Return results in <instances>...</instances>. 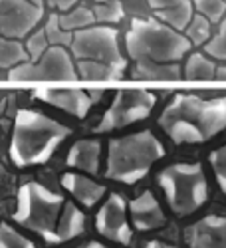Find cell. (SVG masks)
<instances>
[{"mask_svg": "<svg viewBox=\"0 0 226 248\" xmlns=\"http://www.w3.org/2000/svg\"><path fill=\"white\" fill-rule=\"evenodd\" d=\"M159 125L177 145L207 143L226 129V97L177 93L163 109Z\"/></svg>", "mask_w": 226, "mask_h": 248, "instance_id": "cell-1", "label": "cell"}, {"mask_svg": "<svg viewBox=\"0 0 226 248\" xmlns=\"http://www.w3.org/2000/svg\"><path fill=\"white\" fill-rule=\"evenodd\" d=\"M68 135L70 129L60 121L34 109H20L14 119L8 149L10 159L18 167L42 165L68 139Z\"/></svg>", "mask_w": 226, "mask_h": 248, "instance_id": "cell-2", "label": "cell"}, {"mask_svg": "<svg viewBox=\"0 0 226 248\" xmlns=\"http://www.w3.org/2000/svg\"><path fill=\"white\" fill-rule=\"evenodd\" d=\"M165 157V147L151 131L113 137L107 151L105 177L133 185L149 173L153 163Z\"/></svg>", "mask_w": 226, "mask_h": 248, "instance_id": "cell-3", "label": "cell"}, {"mask_svg": "<svg viewBox=\"0 0 226 248\" xmlns=\"http://www.w3.org/2000/svg\"><path fill=\"white\" fill-rule=\"evenodd\" d=\"M184 32L155 18H135L125 34V50L131 60L181 62L191 52Z\"/></svg>", "mask_w": 226, "mask_h": 248, "instance_id": "cell-4", "label": "cell"}, {"mask_svg": "<svg viewBox=\"0 0 226 248\" xmlns=\"http://www.w3.org/2000/svg\"><path fill=\"white\" fill-rule=\"evenodd\" d=\"M171 211L187 217L198 211L209 199V183L198 163H173L157 177Z\"/></svg>", "mask_w": 226, "mask_h": 248, "instance_id": "cell-5", "label": "cell"}, {"mask_svg": "<svg viewBox=\"0 0 226 248\" xmlns=\"http://www.w3.org/2000/svg\"><path fill=\"white\" fill-rule=\"evenodd\" d=\"M64 204L66 202L60 195L52 193L36 181H28L18 191V202L12 218L18 224H22L24 229L34 231L46 242H50L60 215L64 211Z\"/></svg>", "mask_w": 226, "mask_h": 248, "instance_id": "cell-6", "label": "cell"}, {"mask_svg": "<svg viewBox=\"0 0 226 248\" xmlns=\"http://www.w3.org/2000/svg\"><path fill=\"white\" fill-rule=\"evenodd\" d=\"M70 52L74 60L104 62L121 76L127 68V60L119 48V30L109 24H93L84 30H75Z\"/></svg>", "mask_w": 226, "mask_h": 248, "instance_id": "cell-7", "label": "cell"}, {"mask_svg": "<svg viewBox=\"0 0 226 248\" xmlns=\"http://www.w3.org/2000/svg\"><path fill=\"white\" fill-rule=\"evenodd\" d=\"M79 74L74 64V56L64 46H50L46 54L32 62H22L8 70V81H77Z\"/></svg>", "mask_w": 226, "mask_h": 248, "instance_id": "cell-8", "label": "cell"}, {"mask_svg": "<svg viewBox=\"0 0 226 248\" xmlns=\"http://www.w3.org/2000/svg\"><path fill=\"white\" fill-rule=\"evenodd\" d=\"M155 103H157L155 93L147 90H139V88L119 90L111 101V106L104 113V117L99 119L95 133H107V131L133 125V123L151 115Z\"/></svg>", "mask_w": 226, "mask_h": 248, "instance_id": "cell-9", "label": "cell"}, {"mask_svg": "<svg viewBox=\"0 0 226 248\" xmlns=\"http://www.w3.org/2000/svg\"><path fill=\"white\" fill-rule=\"evenodd\" d=\"M44 8L30 0H0V34L22 40L42 22Z\"/></svg>", "mask_w": 226, "mask_h": 248, "instance_id": "cell-10", "label": "cell"}, {"mask_svg": "<svg viewBox=\"0 0 226 248\" xmlns=\"http://www.w3.org/2000/svg\"><path fill=\"white\" fill-rule=\"evenodd\" d=\"M127 209L129 204L125 202V199L117 193H111L95 217L97 232L111 242L127 246L133 238V231L127 220Z\"/></svg>", "mask_w": 226, "mask_h": 248, "instance_id": "cell-11", "label": "cell"}, {"mask_svg": "<svg viewBox=\"0 0 226 248\" xmlns=\"http://www.w3.org/2000/svg\"><path fill=\"white\" fill-rule=\"evenodd\" d=\"M184 240L189 248H226V217L207 215L187 226Z\"/></svg>", "mask_w": 226, "mask_h": 248, "instance_id": "cell-12", "label": "cell"}, {"mask_svg": "<svg viewBox=\"0 0 226 248\" xmlns=\"http://www.w3.org/2000/svg\"><path fill=\"white\" fill-rule=\"evenodd\" d=\"M34 97L52 103V106L64 109L75 117H86L93 106L88 92L77 88H38L34 92Z\"/></svg>", "mask_w": 226, "mask_h": 248, "instance_id": "cell-13", "label": "cell"}, {"mask_svg": "<svg viewBox=\"0 0 226 248\" xmlns=\"http://www.w3.org/2000/svg\"><path fill=\"white\" fill-rule=\"evenodd\" d=\"M129 217L137 231H157L161 226H165L167 217L163 213L159 201L151 191H143L129 202Z\"/></svg>", "mask_w": 226, "mask_h": 248, "instance_id": "cell-14", "label": "cell"}, {"mask_svg": "<svg viewBox=\"0 0 226 248\" xmlns=\"http://www.w3.org/2000/svg\"><path fill=\"white\" fill-rule=\"evenodd\" d=\"M149 8L157 16V20L165 22L177 30H184L195 16L193 0H147Z\"/></svg>", "mask_w": 226, "mask_h": 248, "instance_id": "cell-15", "label": "cell"}, {"mask_svg": "<svg viewBox=\"0 0 226 248\" xmlns=\"http://www.w3.org/2000/svg\"><path fill=\"white\" fill-rule=\"evenodd\" d=\"M61 187L72 193V197L75 201H79L84 206H91L97 204L99 199H104L105 195V187L99 185L95 181H91L90 177L77 175V173H64L61 175Z\"/></svg>", "mask_w": 226, "mask_h": 248, "instance_id": "cell-16", "label": "cell"}, {"mask_svg": "<svg viewBox=\"0 0 226 248\" xmlns=\"http://www.w3.org/2000/svg\"><path fill=\"white\" fill-rule=\"evenodd\" d=\"M131 76L139 81H177L182 78V70L179 62L137 60Z\"/></svg>", "mask_w": 226, "mask_h": 248, "instance_id": "cell-17", "label": "cell"}, {"mask_svg": "<svg viewBox=\"0 0 226 248\" xmlns=\"http://www.w3.org/2000/svg\"><path fill=\"white\" fill-rule=\"evenodd\" d=\"M99 159H101V143L97 139H79L74 143L68 153L70 167L81 169L90 175L99 173Z\"/></svg>", "mask_w": 226, "mask_h": 248, "instance_id": "cell-18", "label": "cell"}, {"mask_svg": "<svg viewBox=\"0 0 226 248\" xmlns=\"http://www.w3.org/2000/svg\"><path fill=\"white\" fill-rule=\"evenodd\" d=\"M84 226H86L84 213H81L74 202H66L50 244H61V242H68V240L79 236L81 232H84Z\"/></svg>", "mask_w": 226, "mask_h": 248, "instance_id": "cell-19", "label": "cell"}, {"mask_svg": "<svg viewBox=\"0 0 226 248\" xmlns=\"http://www.w3.org/2000/svg\"><path fill=\"white\" fill-rule=\"evenodd\" d=\"M216 68L218 66L214 64V58H211L207 52H195L187 58V64L182 68V78L191 81H209L214 79Z\"/></svg>", "mask_w": 226, "mask_h": 248, "instance_id": "cell-20", "label": "cell"}, {"mask_svg": "<svg viewBox=\"0 0 226 248\" xmlns=\"http://www.w3.org/2000/svg\"><path fill=\"white\" fill-rule=\"evenodd\" d=\"M75 68L79 78L88 81H119L123 78L111 66L97 60H75Z\"/></svg>", "mask_w": 226, "mask_h": 248, "instance_id": "cell-21", "label": "cell"}, {"mask_svg": "<svg viewBox=\"0 0 226 248\" xmlns=\"http://www.w3.org/2000/svg\"><path fill=\"white\" fill-rule=\"evenodd\" d=\"M30 56L26 46L16 38L0 36V70H12L14 66L28 62Z\"/></svg>", "mask_w": 226, "mask_h": 248, "instance_id": "cell-22", "label": "cell"}, {"mask_svg": "<svg viewBox=\"0 0 226 248\" xmlns=\"http://www.w3.org/2000/svg\"><path fill=\"white\" fill-rule=\"evenodd\" d=\"M60 14V22L66 30L70 32H75V30H84V28H90L93 24H97L95 20V12L93 8L86 6V4H79V6H74L66 12H58Z\"/></svg>", "mask_w": 226, "mask_h": 248, "instance_id": "cell-23", "label": "cell"}, {"mask_svg": "<svg viewBox=\"0 0 226 248\" xmlns=\"http://www.w3.org/2000/svg\"><path fill=\"white\" fill-rule=\"evenodd\" d=\"M182 32H184V36L191 40L193 46H204L212 38V22L207 16L195 12V16L191 18V22H189V26L184 28Z\"/></svg>", "mask_w": 226, "mask_h": 248, "instance_id": "cell-24", "label": "cell"}, {"mask_svg": "<svg viewBox=\"0 0 226 248\" xmlns=\"http://www.w3.org/2000/svg\"><path fill=\"white\" fill-rule=\"evenodd\" d=\"M44 32L50 40V46H64V48H70L72 46V40H74V32L66 30L60 22V14L54 12L48 16L46 24H44Z\"/></svg>", "mask_w": 226, "mask_h": 248, "instance_id": "cell-25", "label": "cell"}, {"mask_svg": "<svg viewBox=\"0 0 226 248\" xmlns=\"http://www.w3.org/2000/svg\"><path fill=\"white\" fill-rule=\"evenodd\" d=\"M95 20L99 24H117L125 18V10H123L121 0H109V2H97L93 6Z\"/></svg>", "mask_w": 226, "mask_h": 248, "instance_id": "cell-26", "label": "cell"}, {"mask_svg": "<svg viewBox=\"0 0 226 248\" xmlns=\"http://www.w3.org/2000/svg\"><path fill=\"white\" fill-rule=\"evenodd\" d=\"M195 10L202 16H207L212 24L222 22L226 16V0H193Z\"/></svg>", "mask_w": 226, "mask_h": 248, "instance_id": "cell-27", "label": "cell"}, {"mask_svg": "<svg viewBox=\"0 0 226 248\" xmlns=\"http://www.w3.org/2000/svg\"><path fill=\"white\" fill-rule=\"evenodd\" d=\"M0 248H36L32 240H28L24 234H20L10 224H0Z\"/></svg>", "mask_w": 226, "mask_h": 248, "instance_id": "cell-28", "label": "cell"}, {"mask_svg": "<svg viewBox=\"0 0 226 248\" xmlns=\"http://www.w3.org/2000/svg\"><path fill=\"white\" fill-rule=\"evenodd\" d=\"M204 52L214 60H224L226 62V16L222 18L218 32L204 44Z\"/></svg>", "mask_w": 226, "mask_h": 248, "instance_id": "cell-29", "label": "cell"}, {"mask_svg": "<svg viewBox=\"0 0 226 248\" xmlns=\"http://www.w3.org/2000/svg\"><path fill=\"white\" fill-rule=\"evenodd\" d=\"M24 46H26V52H28V56H30L32 62H36V60L42 58V56L46 54V50L50 48V40H48L44 28L38 30V32H34V34H30L28 40L24 42Z\"/></svg>", "mask_w": 226, "mask_h": 248, "instance_id": "cell-30", "label": "cell"}, {"mask_svg": "<svg viewBox=\"0 0 226 248\" xmlns=\"http://www.w3.org/2000/svg\"><path fill=\"white\" fill-rule=\"evenodd\" d=\"M209 161L212 165V171H214V177L218 181L220 191L226 195V145H222L216 151H212Z\"/></svg>", "mask_w": 226, "mask_h": 248, "instance_id": "cell-31", "label": "cell"}, {"mask_svg": "<svg viewBox=\"0 0 226 248\" xmlns=\"http://www.w3.org/2000/svg\"><path fill=\"white\" fill-rule=\"evenodd\" d=\"M46 2H48V6H52L60 12H66L77 4V0H46Z\"/></svg>", "mask_w": 226, "mask_h": 248, "instance_id": "cell-32", "label": "cell"}, {"mask_svg": "<svg viewBox=\"0 0 226 248\" xmlns=\"http://www.w3.org/2000/svg\"><path fill=\"white\" fill-rule=\"evenodd\" d=\"M88 95H90V99H91V103H97L101 97H104V90H97V88H91L90 92H88Z\"/></svg>", "mask_w": 226, "mask_h": 248, "instance_id": "cell-33", "label": "cell"}, {"mask_svg": "<svg viewBox=\"0 0 226 248\" xmlns=\"http://www.w3.org/2000/svg\"><path fill=\"white\" fill-rule=\"evenodd\" d=\"M145 248H179V246H173V244H167V242H161V240H151L145 244Z\"/></svg>", "mask_w": 226, "mask_h": 248, "instance_id": "cell-34", "label": "cell"}, {"mask_svg": "<svg viewBox=\"0 0 226 248\" xmlns=\"http://www.w3.org/2000/svg\"><path fill=\"white\" fill-rule=\"evenodd\" d=\"M214 79H216V81H226V66H218V68H216Z\"/></svg>", "mask_w": 226, "mask_h": 248, "instance_id": "cell-35", "label": "cell"}, {"mask_svg": "<svg viewBox=\"0 0 226 248\" xmlns=\"http://www.w3.org/2000/svg\"><path fill=\"white\" fill-rule=\"evenodd\" d=\"M77 248H109V246L101 244V242H88V244H81V246H77Z\"/></svg>", "mask_w": 226, "mask_h": 248, "instance_id": "cell-36", "label": "cell"}, {"mask_svg": "<svg viewBox=\"0 0 226 248\" xmlns=\"http://www.w3.org/2000/svg\"><path fill=\"white\" fill-rule=\"evenodd\" d=\"M30 2H34L36 6H42L44 8V0H30Z\"/></svg>", "mask_w": 226, "mask_h": 248, "instance_id": "cell-37", "label": "cell"}, {"mask_svg": "<svg viewBox=\"0 0 226 248\" xmlns=\"http://www.w3.org/2000/svg\"><path fill=\"white\" fill-rule=\"evenodd\" d=\"M95 2H109V0H95Z\"/></svg>", "mask_w": 226, "mask_h": 248, "instance_id": "cell-38", "label": "cell"}, {"mask_svg": "<svg viewBox=\"0 0 226 248\" xmlns=\"http://www.w3.org/2000/svg\"><path fill=\"white\" fill-rule=\"evenodd\" d=\"M0 36H2V34H0Z\"/></svg>", "mask_w": 226, "mask_h": 248, "instance_id": "cell-39", "label": "cell"}]
</instances>
